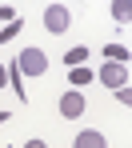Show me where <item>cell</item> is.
<instances>
[{
	"label": "cell",
	"instance_id": "6da1fadb",
	"mask_svg": "<svg viewBox=\"0 0 132 148\" xmlns=\"http://www.w3.org/2000/svg\"><path fill=\"white\" fill-rule=\"evenodd\" d=\"M16 68L28 72V76H44V72H48V56H44V48H32V44H28V48L16 56Z\"/></svg>",
	"mask_w": 132,
	"mask_h": 148
},
{
	"label": "cell",
	"instance_id": "7a4b0ae2",
	"mask_svg": "<svg viewBox=\"0 0 132 148\" xmlns=\"http://www.w3.org/2000/svg\"><path fill=\"white\" fill-rule=\"evenodd\" d=\"M68 24H72V12H68L64 4H48V8H44V28H48L52 36L68 32Z\"/></svg>",
	"mask_w": 132,
	"mask_h": 148
},
{
	"label": "cell",
	"instance_id": "3957f363",
	"mask_svg": "<svg viewBox=\"0 0 132 148\" xmlns=\"http://www.w3.org/2000/svg\"><path fill=\"white\" fill-rule=\"evenodd\" d=\"M96 80L108 84V88L116 92V88H124V84H128V64H112V60H104V64H100V72H96Z\"/></svg>",
	"mask_w": 132,
	"mask_h": 148
},
{
	"label": "cell",
	"instance_id": "277c9868",
	"mask_svg": "<svg viewBox=\"0 0 132 148\" xmlns=\"http://www.w3.org/2000/svg\"><path fill=\"white\" fill-rule=\"evenodd\" d=\"M80 112H84V92H80V88L64 92V96H60V120H76Z\"/></svg>",
	"mask_w": 132,
	"mask_h": 148
},
{
	"label": "cell",
	"instance_id": "5b68a950",
	"mask_svg": "<svg viewBox=\"0 0 132 148\" xmlns=\"http://www.w3.org/2000/svg\"><path fill=\"white\" fill-rule=\"evenodd\" d=\"M72 148H108V140H104V132H76V140H72Z\"/></svg>",
	"mask_w": 132,
	"mask_h": 148
},
{
	"label": "cell",
	"instance_id": "8992f818",
	"mask_svg": "<svg viewBox=\"0 0 132 148\" xmlns=\"http://www.w3.org/2000/svg\"><path fill=\"white\" fill-rule=\"evenodd\" d=\"M128 16H132L128 0H112V20H116V24H128Z\"/></svg>",
	"mask_w": 132,
	"mask_h": 148
},
{
	"label": "cell",
	"instance_id": "52a82bcc",
	"mask_svg": "<svg viewBox=\"0 0 132 148\" xmlns=\"http://www.w3.org/2000/svg\"><path fill=\"white\" fill-rule=\"evenodd\" d=\"M104 56L112 60V64H128V48H124V44H108Z\"/></svg>",
	"mask_w": 132,
	"mask_h": 148
},
{
	"label": "cell",
	"instance_id": "ba28073f",
	"mask_svg": "<svg viewBox=\"0 0 132 148\" xmlns=\"http://www.w3.org/2000/svg\"><path fill=\"white\" fill-rule=\"evenodd\" d=\"M84 60H88V48H72V52H64V64H68V68H80Z\"/></svg>",
	"mask_w": 132,
	"mask_h": 148
},
{
	"label": "cell",
	"instance_id": "9c48e42d",
	"mask_svg": "<svg viewBox=\"0 0 132 148\" xmlns=\"http://www.w3.org/2000/svg\"><path fill=\"white\" fill-rule=\"evenodd\" d=\"M68 80H72V84H88V80H92V68H84V64H80V68H68Z\"/></svg>",
	"mask_w": 132,
	"mask_h": 148
},
{
	"label": "cell",
	"instance_id": "30bf717a",
	"mask_svg": "<svg viewBox=\"0 0 132 148\" xmlns=\"http://www.w3.org/2000/svg\"><path fill=\"white\" fill-rule=\"evenodd\" d=\"M16 32H20V20H12V24H4V28H0V44H8V40H12Z\"/></svg>",
	"mask_w": 132,
	"mask_h": 148
},
{
	"label": "cell",
	"instance_id": "8fae6325",
	"mask_svg": "<svg viewBox=\"0 0 132 148\" xmlns=\"http://www.w3.org/2000/svg\"><path fill=\"white\" fill-rule=\"evenodd\" d=\"M16 20V8L12 4H0V24H12Z\"/></svg>",
	"mask_w": 132,
	"mask_h": 148
},
{
	"label": "cell",
	"instance_id": "7c38bea8",
	"mask_svg": "<svg viewBox=\"0 0 132 148\" xmlns=\"http://www.w3.org/2000/svg\"><path fill=\"white\" fill-rule=\"evenodd\" d=\"M116 100H120L124 108H128V104H132V92H128V84H124V88H116Z\"/></svg>",
	"mask_w": 132,
	"mask_h": 148
},
{
	"label": "cell",
	"instance_id": "4fadbf2b",
	"mask_svg": "<svg viewBox=\"0 0 132 148\" xmlns=\"http://www.w3.org/2000/svg\"><path fill=\"white\" fill-rule=\"evenodd\" d=\"M4 84H8V68L0 64V88H4Z\"/></svg>",
	"mask_w": 132,
	"mask_h": 148
},
{
	"label": "cell",
	"instance_id": "5bb4252c",
	"mask_svg": "<svg viewBox=\"0 0 132 148\" xmlns=\"http://www.w3.org/2000/svg\"><path fill=\"white\" fill-rule=\"evenodd\" d=\"M24 148H48V144H44V140H28Z\"/></svg>",
	"mask_w": 132,
	"mask_h": 148
},
{
	"label": "cell",
	"instance_id": "9a60e30c",
	"mask_svg": "<svg viewBox=\"0 0 132 148\" xmlns=\"http://www.w3.org/2000/svg\"><path fill=\"white\" fill-rule=\"evenodd\" d=\"M4 120H8V112H0V124H4Z\"/></svg>",
	"mask_w": 132,
	"mask_h": 148
}]
</instances>
